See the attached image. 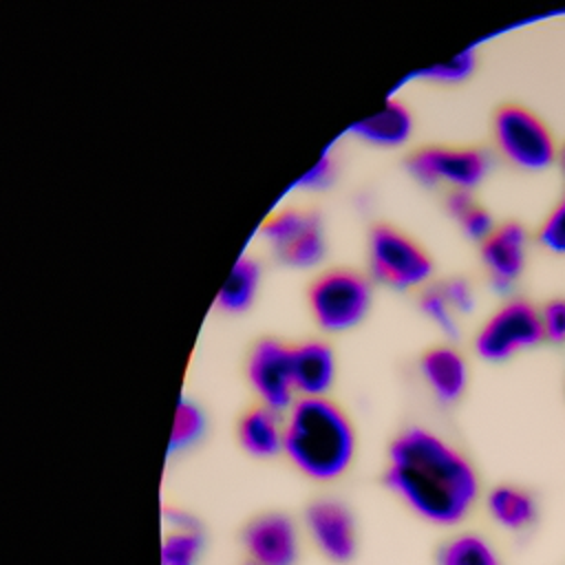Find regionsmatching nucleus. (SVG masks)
I'll return each mask as SVG.
<instances>
[{
    "label": "nucleus",
    "mask_w": 565,
    "mask_h": 565,
    "mask_svg": "<svg viewBox=\"0 0 565 565\" xmlns=\"http://www.w3.org/2000/svg\"><path fill=\"white\" fill-rule=\"evenodd\" d=\"M331 177H333V161H331L329 152H322L320 159L313 163V168L307 170L300 177L298 185H302V188H322L331 181Z\"/></svg>",
    "instance_id": "cd10ccee"
},
{
    "label": "nucleus",
    "mask_w": 565,
    "mask_h": 565,
    "mask_svg": "<svg viewBox=\"0 0 565 565\" xmlns=\"http://www.w3.org/2000/svg\"><path fill=\"white\" fill-rule=\"evenodd\" d=\"M539 313H541L543 340L563 344L565 342V298H554L545 302L539 309Z\"/></svg>",
    "instance_id": "393cba45"
},
{
    "label": "nucleus",
    "mask_w": 565,
    "mask_h": 565,
    "mask_svg": "<svg viewBox=\"0 0 565 565\" xmlns=\"http://www.w3.org/2000/svg\"><path fill=\"white\" fill-rule=\"evenodd\" d=\"M305 527L313 545L333 563L355 556L358 534L349 508L333 499H318L305 510Z\"/></svg>",
    "instance_id": "9b49d317"
},
{
    "label": "nucleus",
    "mask_w": 565,
    "mask_h": 565,
    "mask_svg": "<svg viewBox=\"0 0 565 565\" xmlns=\"http://www.w3.org/2000/svg\"><path fill=\"white\" fill-rule=\"evenodd\" d=\"M205 433V415L201 406L188 397H181L174 408L168 452H181L194 446Z\"/></svg>",
    "instance_id": "aec40b11"
},
{
    "label": "nucleus",
    "mask_w": 565,
    "mask_h": 565,
    "mask_svg": "<svg viewBox=\"0 0 565 565\" xmlns=\"http://www.w3.org/2000/svg\"><path fill=\"white\" fill-rule=\"evenodd\" d=\"M419 373L430 393L444 404L457 402L468 386V362L450 344L428 349L419 360Z\"/></svg>",
    "instance_id": "ddd939ff"
},
{
    "label": "nucleus",
    "mask_w": 565,
    "mask_h": 565,
    "mask_svg": "<svg viewBox=\"0 0 565 565\" xmlns=\"http://www.w3.org/2000/svg\"><path fill=\"white\" fill-rule=\"evenodd\" d=\"M258 280H260L258 263L249 256H241L234 263L225 282L221 285V289L216 294V305L227 313L245 311L256 298Z\"/></svg>",
    "instance_id": "a211bd4d"
},
{
    "label": "nucleus",
    "mask_w": 565,
    "mask_h": 565,
    "mask_svg": "<svg viewBox=\"0 0 565 565\" xmlns=\"http://www.w3.org/2000/svg\"><path fill=\"white\" fill-rule=\"evenodd\" d=\"M369 267L373 278L395 289L419 287L433 276L426 249L391 225L373 227L369 236Z\"/></svg>",
    "instance_id": "39448f33"
},
{
    "label": "nucleus",
    "mask_w": 565,
    "mask_h": 565,
    "mask_svg": "<svg viewBox=\"0 0 565 565\" xmlns=\"http://www.w3.org/2000/svg\"><path fill=\"white\" fill-rule=\"evenodd\" d=\"M294 386L300 397H324L335 380L333 349L322 340H307L291 347Z\"/></svg>",
    "instance_id": "4468645a"
},
{
    "label": "nucleus",
    "mask_w": 565,
    "mask_h": 565,
    "mask_svg": "<svg viewBox=\"0 0 565 565\" xmlns=\"http://www.w3.org/2000/svg\"><path fill=\"white\" fill-rule=\"evenodd\" d=\"M536 241L541 247L565 256V196H561L539 225Z\"/></svg>",
    "instance_id": "b1692460"
},
{
    "label": "nucleus",
    "mask_w": 565,
    "mask_h": 565,
    "mask_svg": "<svg viewBox=\"0 0 565 565\" xmlns=\"http://www.w3.org/2000/svg\"><path fill=\"white\" fill-rule=\"evenodd\" d=\"M386 488L419 519L433 525H457L479 499V475L472 461L428 428H406L388 446Z\"/></svg>",
    "instance_id": "f257e3e1"
},
{
    "label": "nucleus",
    "mask_w": 565,
    "mask_h": 565,
    "mask_svg": "<svg viewBox=\"0 0 565 565\" xmlns=\"http://www.w3.org/2000/svg\"><path fill=\"white\" fill-rule=\"evenodd\" d=\"M351 132L366 143L382 146V148H395V146H402L411 137L413 115L402 102L386 99L375 113L355 121L351 126Z\"/></svg>",
    "instance_id": "dca6fc26"
},
{
    "label": "nucleus",
    "mask_w": 565,
    "mask_h": 565,
    "mask_svg": "<svg viewBox=\"0 0 565 565\" xmlns=\"http://www.w3.org/2000/svg\"><path fill=\"white\" fill-rule=\"evenodd\" d=\"M527 256V232L521 223L508 221L497 225L492 234L481 241V260L494 289L508 291L521 276Z\"/></svg>",
    "instance_id": "f8f14e48"
},
{
    "label": "nucleus",
    "mask_w": 565,
    "mask_h": 565,
    "mask_svg": "<svg viewBox=\"0 0 565 565\" xmlns=\"http://www.w3.org/2000/svg\"><path fill=\"white\" fill-rule=\"evenodd\" d=\"M490 519L510 532H521L536 521V501L530 492L516 486H497L486 497Z\"/></svg>",
    "instance_id": "f3484780"
},
{
    "label": "nucleus",
    "mask_w": 565,
    "mask_h": 565,
    "mask_svg": "<svg viewBox=\"0 0 565 565\" xmlns=\"http://www.w3.org/2000/svg\"><path fill=\"white\" fill-rule=\"evenodd\" d=\"M543 340L541 313L530 300L514 298L494 309L475 335V349L483 360L501 362Z\"/></svg>",
    "instance_id": "423d86ee"
},
{
    "label": "nucleus",
    "mask_w": 565,
    "mask_h": 565,
    "mask_svg": "<svg viewBox=\"0 0 565 565\" xmlns=\"http://www.w3.org/2000/svg\"><path fill=\"white\" fill-rule=\"evenodd\" d=\"M490 168V157L481 148L428 146L408 157L411 174L426 185H448L470 192Z\"/></svg>",
    "instance_id": "0eeeda50"
},
{
    "label": "nucleus",
    "mask_w": 565,
    "mask_h": 565,
    "mask_svg": "<svg viewBox=\"0 0 565 565\" xmlns=\"http://www.w3.org/2000/svg\"><path fill=\"white\" fill-rule=\"evenodd\" d=\"M285 415L265 404L247 408L236 426L241 448L252 457H274L282 450Z\"/></svg>",
    "instance_id": "2eb2a0df"
},
{
    "label": "nucleus",
    "mask_w": 565,
    "mask_h": 565,
    "mask_svg": "<svg viewBox=\"0 0 565 565\" xmlns=\"http://www.w3.org/2000/svg\"><path fill=\"white\" fill-rule=\"evenodd\" d=\"M263 236L271 252L291 267H313L324 256V232L318 214L305 210H282L263 225Z\"/></svg>",
    "instance_id": "6e6552de"
},
{
    "label": "nucleus",
    "mask_w": 565,
    "mask_h": 565,
    "mask_svg": "<svg viewBox=\"0 0 565 565\" xmlns=\"http://www.w3.org/2000/svg\"><path fill=\"white\" fill-rule=\"evenodd\" d=\"M243 565H258V563H254V561H245Z\"/></svg>",
    "instance_id": "7c9ffc66"
},
{
    "label": "nucleus",
    "mask_w": 565,
    "mask_h": 565,
    "mask_svg": "<svg viewBox=\"0 0 565 565\" xmlns=\"http://www.w3.org/2000/svg\"><path fill=\"white\" fill-rule=\"evenodd\" d=\"M282 452L311 481L340 479L355 457V428L327 397H300L285 413Z\"/></svg>",
    "instance_id": "f03ea898"
},
{
    "label": "nucleus",
    "mask_w": 565,
    "mask_h": 565,
    "mask_svg": "<svg viewBox=\"0 0 565 565\" xmlns=\"http://www.w3.org/2000/svg\"><path fill=\"white\" fill-rule=\"evenodd\" d=\"M419 307L422 311L435 322V327L446 333L448 338H455L457 331H459V324H457V318H455V311L452 307L448 305L444 291L437 287H430L422 294V300H419Z\"/></svg>",
    "instance_id": "4be33fe9"
},
{
    "label": "nucleus",
    "mask_w": 565,
    "mask_h": 565,
    "mask_svg": "<svg viewBox=\"0 0 565 565\" xmlns=\"http://www.w3.org/2000/svg\"><path fill=\"white\" fill-rule=\"evenodd\" d=\"M457 221L461 223L463 232H466L470 238H475V241H486V238L492 234V230H494L492 216H490L481 205H477V203L468 205V207L457 216Z\"/></svg>",
    "instance_id": "a878e982"
},
{
    "label": "nucleus",
    "mask_w": 565,
    "mask_h": 565,
    "mask_svg": "<svg viewBox=\"0 0 565 565\" xmlns=\"http://www.w3.org/2000/svg\"><path fill=\"white\" fill-rule=\"evenodd\" d=\"M247 561L258 565H296L300 539L296 523L282 512L254 516L241 532Z\"/></svg>",
    "instance_id": "9d476101"
},
{
    "label": "nucleus",
    "mask_w": 565,
    "mask_h": 565,
    "mask_svg": "<svg viewBox=\"0 0 565 565\" xmlns=\"http://www.w3.org/2000/svg\"><path fill=\"white\" fill-rule=\"evenodd\" d=\"M437 565H503V561L486 536L459 532L439 545Z\"/></svg>",
    "instance_id": "6ab92c4d"
},
{
    "label": "nucleus",
    "mask_w": 565,
    "mask_h": 565,
    "mask_svg": "<svg viewBox=\"0 0 565 565\" xmlns=\"http://www.w3.org/2000/svg\"><path fill=\"white\" fill-rule=\"evenodd\" d=\"M439 289L444 291L448 305L452 307L455 313H468L472 309V289L463 278H452L446 280L444 285H439Z\"/></svg>",
    "instance_id": "bb28decb"
},
{
    "label": "nucleus",
    "mask_w": 565,
    "mask_h": 565,
    "mask_svg": "<svg viewBox=\"0 0 565 565\" xmlns=\"http://www.w3.org/2000/svg\"><path fill=\"white\" fill-rule=\"evenodd\" d=\"M313 322L329 333L353 329L371 309V282L355 269L333 267L313 278L307 291Z\"/></svg>",
    "instance_id": "7ed1b4c3"
},
{
    "label": "nucleus",
    "mask_w": 565,
    "mask_h": 565,
    "mask_svg": "<svg viewBox=\"0 0 565 565\" xmlns=\"http://www.w3.org/2000/svg\"><path fill=\"white\" fill-rule=\"evenodd\" d=\"M203 552L201 530H170L161 543V565H196Z\"/></svg>",
    "instance_id": "412c9836"
},
{
    "label": "nucleus",
    "mask_w": 565,
    "mask_h": 565,
    "mask_svg": "<svg viewBox=\"0 0 565 565\" xmlns=\"http://www.w3.org/2000/svg\"><path fill=\"white\" fill-rule=\"evenodd\" d=\"M166 521L170 530H199L196 519L183 510H166Z\"/></svg>",
    "instance_id": "c85d7f7f"
},
{
    "label": "nucleus",
    "mask_w": 565,
    "mask_h": 565,
    "mask_svg": "<svg viewBox=\"0 0 565 565\" xmlns=\"http://www.w3.org/2000/svg\"><path fill=\"white\" fill-rule=\"evenodd\" d=\"M558 161H561V170H563V174H565V143H563V148L558 150Z\"/></svg>",
    "instance_id": "c756f323"
},
{
    "label": "nucleus",
    "mask_w": 565,
    "mask_h": 565,
    "mask_svg": "<svg viewBox=\"0 0 565 565\" xmlns=\"http://www.w3.org/2000/svg\"><path fill=\"white\" fill-rule=\"evenodd\" d=\"M245 373L260 404L287 413L296 393L289 344L276 338H260L247 355Z\"/></svg>",
    "instance_id": "1a4fd4ad"
},
{
    "label": "nucleus",
    "mask_w": 565,
    "mask_h": 565,
    "mask_svg": "<svg viewBox=\"0 0 565 565\" xmlns=\"http://www.w3.org/2000/svg\"><path fill=\"white\" fill-rule=\"evenodd\" d=\"M475 51L472 49H466V51H459L457 55H452L450 60L446 62H439L435 66H428L424 68L419 75L424 79H430V82H439V84H455V82H461L466 79L472 68H475Z\"/></svg>",
    "instance_id": "5701e85b"
},
{
    "label": "nucleus",
    "mask_w": 565,
    "mask_h": 565,
    "mask_svg": "<svg viewBox=\"0 0 565 565\" xmlns=\"http://www.w3.org/2000/svg\"><path fill=\"white\" fill-rule=\"evenodd\" d=\"M499 152L521 170H545L558 159V148L547 124L523 106H501L492 119Z\"/></svg>",
    "instance_id": "20e7f679"
}]
</instances>
